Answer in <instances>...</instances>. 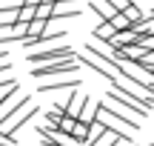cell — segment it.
<instances>
[{
    "label": "cell",
    "mask_w": 154,
    "mask_h": 146,
    "mask_svg": "<svg viewBox=\"0 0 154 146\" xmlns=\"http://www.w3.org/2000/svg\"><path fill=\"white\" fill-rule=\"evenodd\" d=\"M77 69H80V63H77V55H74V57H63V60H57V63L34 66L32 75L37 80H43V78H60V75H77Z\"/></svg>",
    "instance_id": "6da1fadb"
},
{
    "label": "cell",
    "mask_w": 154,
    "mask_h": 146,
    "mask_svg": "<svg viewBox=\"0 0 154 146\" xmlns=\"http://www.w3.org/2000/svg\"><path fill=\"white\" fill-rule=\"evenodd\" d=\"M29 103H32V97H29V95H23V92H20V86H17V89L11 92V95L6 97L3 103H0V123H6V120H9L14 112H20V109H23V106H29Z\"/></svg>",
    "instance_id": "7a4b0ae2"
},
{
    "label": "cell",
    "mask_w": 154,
    "mask_h": 146,
    "mask_svg": "<svg viewBox=\"0 0 154 146\" xmlns=\"http://www.w3.org/2000/svg\"><path fill=\"white\" fill-rule=\"evenodd\" d=\"M63 57H74V49H72V46L46 49V52H32V55H29V60H32L34 66H46V63H57V60H63Z\"/></svg>",
    "instance_id": "3957f363"
},
{
    "label": "cell",
    "mask_w": 154,
    "mask_h": 146,
    "mask_svg": "<svg viewBox=\"0 0 154 146\" xmlns=\"http://www.w3.org/2000/svg\"><path fill=\"white\" fill-rule=\"evenodd\" d=\"M37 135H40V141H43L46 146H83V143H77L72 135H66V132H60V129L37 126Z\"/></svg>",
    "instance_id": "277c9868"
},
{
    "label": "cell",
    "mask_w": 154,
    "mask_h": 146,
    "mask_svg": "<svg viewBox=\"0 0 154 146\" xmlns=\"http://www.w3.org/2000/svg\"><path fill=\"white\" fill-rule=\"evenodd\" d=\"M83 80L74 78V75H60L57 80H51V83H40V95H46V92H57V89H74V86H80Z\"/></svg>",
    "instance_id": "5b68a950"
},
{
    "label": "cell",
    "mask_w": 154,
    "mask_h": 146,
    "mask_svg": "<svg viewBox=\"0 0 154 146\" xmlns=\"http://www.w3.org/2000/svg\"><path fill=\"white\" fill-rule=\"evenodd\" d=\"M86 100L88 97L86 95H80V92H74V95H69L66 100H63V112H66V118H80V112H83V106H86Z\"/></svg>",
    "instance_id": "8992f818"
},
{
    "label": "cell",
    "mask_w": 154,
    "mask_h": 146,
    "mask_svg": "<svg viewBox=\"0 0 154 146\" xmlns=\"http://www.w3.org/2000/svg\"><path fill=\"white\" fill-rule=\"evenodd\" d=\"M134 43H140V37H137V32L134 29H126V32H114V37H111V49H126V46H134Z\"/></svg>",
    "instance_id": "52a82bcc"
},
{
    "label": "cell",
    "mask_w": 154,
    "mask_h": 146,
    "mask_svg": "<svg viewBox=\"0 0 154 146\" xmlns=\"http://www.w3.org/2000/svg\"><path fill=\"white\" fill-rule=\"evenodd\" d=\"M83 11L77 9L72 3H54V14H51V20H63V17H80ZM49 20V23H51Z\"/></svg>",
    "instance_id": "ba28073f"
},
{
    "label": "cell",
    "mask_w": 154,
    "mask_h": 146,
    "mask_svg": "<svg viewBox=\"0 0 154 146\" xmlns=\"http://www.w3.org/2000/svg\"><path fill=\"white\" fill-rule=\"evenodd\" d=\"M97 112H100V103H94L91 97H88V100H86V106H83V112H80V118H77V120H80V123H86V126H91L94 120H97Z\"/></svg>",
    "instance_id": "9c48e42d"
},
{
    "label": "cell",
    "mask_w": 154,
    "mask_h": 146,
    "mask_svg": "<svg viewBox=\"0 0 154 146\" xmlns=\"http://www.w3.org/2000/svg\"><path fill=\"white\" fill-rule=\"evenodd\" d=\"M91 9H94V14H100V20H111L117 14V9L109 0H91Z\"/></svg>",
    "instance_id": "30bf717a"
},
{
    "label": "cell",
    "mask_w": 154,
    "mask_h": 146,
    "mask_svg": "<svg viewBox=\"0 0 154 146\" xmlns=\"http://www.w3.org/2000/svg\"><path fill=\"white\" fill-rule=\"evenodd\" d=\"M111 37H114V26H111L109 20L97 23V29H94V40H100V43L109 46V43H111Z\"/></svg>",
    "instance_id": "8fae6325"
},
{
    "label": "cell",
    "mask_w": 154,
    "mask_h": 146,
    "mask_svg": "<svg viewBox=\"0 0 154 146\" xmlns=\"http://www.w3.org/2000/svg\"><path fill=\"white\" fill-rule=\"evenodd\" d=\"M34 17H37V6L20 3V9H17V23H32Z\"/></svg>",
    "instance_id": "7c38bea8"
},
{
    "label": "cell",
    "mask_w": 154,
    "mask_h": 146,
    "mask_svg": "<svg viewBox=\"0 0 154 146\" xmlns=\"http://www.w3.org/2000/svg\"><path fill=\"white\" fill-rule=\"evenodd\" d=\"M114 143H123L117 135H111V132H106V135H100V138H94V141H88L86 146H114Z\"/></svg>",
    "instance_id": "4fadbf2b"
},
{
    "label": "cell",
    "mask_w": 154,
    "mask_h": 146,
    "mask_svg": "<svg viewBox=\"0 0 154 146\" xmlns=\"http://www.w3.org/2000/svg\"><path fill=\"white\" fill-rule=\"evenodd\" d=\"M109 23H111V26H114V32H126V29H131V20H128V17L123 14V11H117V14L111 17Z\"/></svg>",
    "instance_id": "5bb4252c"
},
{
    "label": "cell",
    "mask_w": 154,
    "mask_h": 146,
    "mask_svg": "<svg viewBox=\"0 0 154 146\" xmlns=\"http://www.w3.org/2000/svg\"><path fill=\"white\" fill-rule=\"evenodd\" d=\"M51 14H54V3H40L37 6V17L40 20H51Z\"/></svg>",
    "instance_id": "9a60e30c"
},
{
    "label": "cell",
    "mask_w": 154,
    "mask_h": 146,
    "mask_svg": "<svg viewBox=\"0 0 154 146\" xmlns=\"http://www.w3.org/2000/svg\"><path fill=\"white\" fill-rule=\"evenodd\" d=\"M74 123H77L74 118H63V120H60V132H66V135H72V129H74Z\"/></svg>",
    "instance_id": "2e32d148"
},
{
    "label": "cell",
    "mask_w": 154,
    "mask_h": 146,
    "mask_svg": "<svg viewBox=\"0 0 154 146\" xmlns=\"http://www.w3.org/2000/svg\"><path fill=\"white\" fill-rule=\"evenodd\" d=\"M11 60H9V52H0V72H9Z\"/></svg>",
    "instance_id": "e0dca14e"
},
{
    "label": "cell",
    "mask_w": 154,
    "mask_h": 146,
    "mask_svg": "<svg viewBox=\"0 0 154 146\" xmlns=\"http://www.w3.org/2000/svg\"><path fill=\"white\" fill-rule=\"evenodd\" d=\"M111 6H114L117 11H123V9H128V6H131V0H109Z\"/></svg>",
    "instance_id": "ac0fdd59"
},
{
    "label": "cell",
    "mask_w": 154,
    "mask_h": 146,
    "mask_svg": "<svg viewBox=\"0 0 154 146\" xmlns=\"http://www.w3.org/2000/svg\"><path fill=\"white\" fill-rule=\"evenodd\" d=\"M23 3H26V6H40L43 0H23Z\"/></svg>",
    "instance_id": "d6986e66"
},
{
    "label": "cell",
    "mask_w": 154,
    "mask_h": 146,
    "mask_svg": "<svg viewBox=\"0 0 154 146\" xmlns=\"http://www.w3.org/2000/svg\"><path fill=\"white\" fill-rule=\"evenodd\" d=\"M114 146H131V143H114Z\"/></svg>",
    "instance_id": "ffe728a7"
},
{
    "label": "cell",
    "mask_w": 154,
    "mask_h": 146,
    "mask_svg": "<svg viewBox=\"0 0 154 146\" xmlns=\"http://www.w3.org/2000/svg\"><path fill=\"white\" fill-rule=\"evenodd\" d=\"M131 146H134V143H131Z\"/></svg>",
    "instance_id": "44dd1931"
}]
</instances>
